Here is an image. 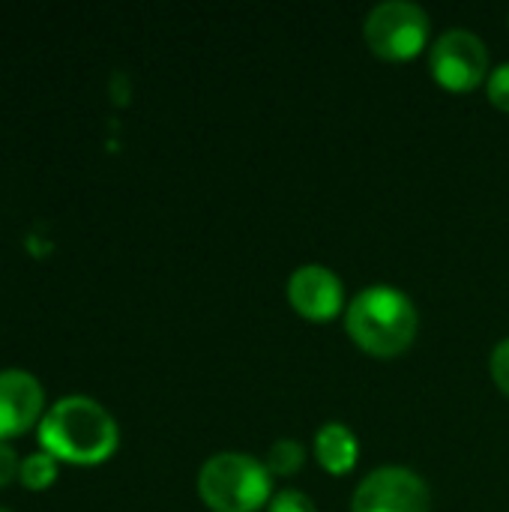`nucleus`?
Instances as JSON below:
<instances>
[{"label":"nucleus","instance_id":"obj_1","mask_svg":"<svg viewBox=\"0 0 509 512\" xmlns=\"http://www.w3.org/2000/svg\"><path fill=\"white\" fill-rule=\"evenodd\" d=\"M39 444L54 459L99 465L117 450V423L99 402L87 396H66L42 414Z\"/></svg>","mask_w":509,"mask_h":512},{"label":"nucleus","instance_id":"obj_2","mask_svg":"<svg viewBox=\"0 0 509 512\" xmlns=\"http://www.w3.org/2000/svg\"><path fill=\"white\" fill-rule=\"evenodd\" d=\"M345 327L363 351L375 357H396L411 348L417 336V309L399 288L372 285L351 300Z\"/></svg>","mask_w":509,"mask_h":512},{"label":"nucleus","instance_id":"obj_3","mask_svg":"<svg viewBox=\"0 0 509 512\" xmlns=\"http://www.w3.org/2000/svg\"><path fill=\"white\" fill-rule=\"evenodd\" d=\"M273 480L264 462L246 453H219L198 474V495L213 512H255L270 498Z\"/></svg>","mask_w":509,"mask_h":512},{"label":"nucleus","instance_id":"obj_4","mask_svg":"<svg viewBox=\"0 0 509 512\" xmlns=\"http://www.w3.org/2000/svg\"><path fill=\"white\" fill-rule=\"evenodd\" d=\"M363 36L378 57L408 60L429 42V15L411 0H387L366 15Z\"/></svg>","mask_w":509,"mask_h":512},{"label":"nucleus","instance_id":"obj_5","mask_svg":"<svg viewBox=\"0 0 509 512\" xmlns=\"http://www.w3.org/2000/svg\"><path fill=\"white\" fill-rule=\"evenodd\" d=\"M432 75L447 90H474L489 75L486 42L471 30H447L432 45Z\"/></svg>","mask_w":509,"mask_h":512},{"label":"nucleus","instance_id":"obj_6","mask_svg":"<svg viewBox=\"0 0 509 512\" xmlns=\"http://www.w3.org/2000/svg\"><path fill=\"white\" fill-rule=\"evenodd\" d=\"M354 512H429V489L408 468H378L357 486Z\"/></svg>","mask_w":509,"mask_h":512},{"label":"nucleus","instance_id":"obj_7","mask_svg":"<svg viewBox=\"0 0 509 512\" xmlns=\"http://www.w3.org/2000/svg\"><path fill=\"white\" fill-rule=\"evenodd\" d=\"M288 300L303 318L330 321L342 312V279L321 264H303L288 279Z\"/></svg>","mask_w":509,"mask_h":512},{"label":"nucleus","instance_id":"obj_8","mask_svg":"<svg viewBox=\"0 0 509 512\" xmlns=\"http://www.w3.org/2000/svg\"><path fill=\"white\" fill-rule=\"evenodd\" d=\"M42 411V387L24 369L0 372V441L27 432Z\"/></svg>","mask_w":509,"mask_h":512},{"label":"nucleus","instance_id":"obj_9","mask_svg":"<svg viewBox=\"0 0 509 512\" xmlns=\"http://www.w3.org/2000/svg\"><path fill=\"white\" fill-rule=\"evenodd\" d=\"M315 456L330 474H348L357 465V438L342 423H327L315 435Z\"/></svg>","mask_w":509,"mask_h":512},{"label":"nucleus","instance_id":"obj_10","mask_svg":"<svg viewBox=\"0 0 509 512\" xmlns=\"http://www.w3.org/2000/svg\"><path fill=\"white\" fill-rule=\"evenodd\" d=\"M306 462V450L297 441H276L267 453V471L270 477H291L303 468Z\"/></svg>","mask_w":509,"mask_h":512},{"label":"nucleus","instance_id":"obj_11","mask_svg":"<svg viewBox=\"0 0 509 512\" xmlns=\"http://www.w3.org/2000/svg\"><path fill=\"white\" fill-rule=\"evenodd\" d=\"M57 477V462L51 453H33L27 459H21V471H18V480L27 486V489H48L51 480Z\"/></svg>","mask_w":509,"mask_h":512},{"label":"nucleus","instance_id":"obj_12","mask_svg":"<svg viewBox=\"0 0 509 512\" xmlns=\"http://www.w3.org/2000/svg\"><path fill=\"white\" fill-rule=\"evenodd\" d=\"M486 93H489V99H492V102H495L498 108L509 111V63L498 66L495 72H489V81H486Z\"/></svg>","mask_w":509,"mask_h":512},{"label":"nucleus","instance_id":"obj_13","mask_svg":"<svg viewBox=\"0 0 509 512\" xmlns=\"http://www.w3.org/2000/svg\"><path fill=\"white\" fill-rule=\"evenodd\" d=\"M492 378L498 390L509 396V339L498 342V348L492 351Z\"/></svg>","mask_w":509,"mask_h":512},{"label":"nucleus","instance_id":"obj_14","mask_svg":"<svg viewBox=\"0 0 509 512\" xmlns=\"http://www.w3.org/2000/svg\"><path fill=\"white\" fill-rule=\"evenodd\" d=\"M267 512H318L315 504L303 495V492H282L273 498L270 510Z\"/></svg>","mask_w":509,"mask_h":512},{"label":"nucleus","instance_id":"obj_15","mask_svg":"<svg viewBox=\"0 0 509 512\" xmlns=\"http://www.w3.org/2000/svg\"><path fill=\"white\" fill-rule=\"evenodd\" d=\"M18 471H21V462L15 459L12 447H9L6 441H0V486L12 483Z\"/></svg>","mask_w":509,"mask_h":512},{"label":"nucleus","instance_id":"obj_16","mask_svg":"<svg viewBox=\"0 0 509 512\" xmlns=\"http://www.w3.org/2000/svg\"><path fill=\"white\" fill-rule=\"evenodd\" d=\"M0 512H6V510H0Z\"/></svg>","mask_w":509,"mask_h":512}]
</instances>
